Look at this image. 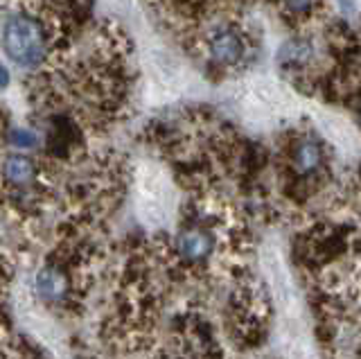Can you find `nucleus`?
I'll list each match as a JSON object with an SVG mask.
<instances>
[{
	"mask_svg": "<svg viewBox=\"0 0 361 359\" xmlns=\"http://www.w3.org/2000/svg\"><path fill=\"white\" fill-rule=\"evenodd\" d=\"M206 50L210 54V59L217 66H221V68H233V66H240L244 59L246 41L237 28L224 25L210 32V37L206 39Z\"/></svg>",
	"mask_w": 361,
	"mask_h": 359,
	"instance_id": "obj_2",
	"label": "nucleus"
},
{
	"mask_svg": "<svg viewBox=\"0 0 361 359\" xmlns=\"http://www.w3.org/2000/svg\"><path fill=\"white\" fill-rule=\"evenodd\" d=\"M174 251L183 262L201 264L210 260V255L214 253V238H212V233L203 229H185L178 233Z\"/></svg>",
	"mask_w": 361,
	"mask_h": 359,
	"instance_id": "obj_3",
	"label": "nucleus"
},
{
	"mask_svg": "<svg viewBox=\"0 0 361 359\" xmlns=\"http://www.w3.org/2000/svg\"><path fill=\"white\" fill-rule=\"evenodd\" d=\"M312 52L314 48L307 39H289L278 52V63L285 66V68H300L312 59Z\"/></svg>",
	"mask_w": 361,
	"mask_h": 359,
	"instance_id": "obj_10",
	"label": "nucleus"
},
{
	"mask_svg": "<svg viewBox=\"0 0 361 359\" xmlns=\"http://www.w3.org/2000/svg\"><path fill=\"white\" fill-rule=\"evenodd\" d=\"M264 269H267V276H269V283L274 287V294L278 298V303L285 310H291V305H296V294H293V287H291V278L287 274L285 264L280 262V257L274 253H267L262 257Z\"/></svg>",
	"mask_w": 361,
	"mask_h": 359,
	"instance_id": "obj_6",
	"label": "nucleus"
},
{
	"mask_svg": "<svg viewBox=\"0 0 361 359\" xmlns=\"http://www.w3.org/2000/svg\"><path fill=\"white\" fill-rule=\"evenodd\" d=\"M9 142L16 145V147H32V145L37 142V133L25 127H16L9 131Z\"/></svg>",
	"mask_w": 361,
	"mask_h": 359,
	"instance_id": "obj_11",
	"label": "nucleus"
},
{
	"mask_svg": "<svg viewBox=\"0 0 361 359\" xmlns=\"http://www.w3.org/2000/svg\"><path fill=\"white\" fill-rule=\"evenodd\" d=\"M9 82H11V77H9V71L5 68L3 63H0V88L9 86Z\"/></svg>",
	"mask_w": 361,
	"mask_h": 359,
	"instance_id": "obj_12",
	"label": "nucleus"
},
{
	"mask_svg": "<svg viewBox=\"0 0 361 359\" xmlns=\"http://www.w3.org/2000/svg\"><path fill=\"white\" fill-rule=\"evenodd\" d=\"M321 125L325 129V133L330 136L338 147H343L348 152H355L359 147V138H357V133L355 129L348 125L345 120L341 118H336V116H323L321 118Z\"/></svg>",
	"mask_w": 361,
	"mask_h": 359,
	"instance_id": "obj_9",
	"label": "nucleus"
},
{
	"mask_svg": "<svg viewBox=\"0 0 361 359\" xmlns=\"http://www.w3.org/2000/svg\"><path fill=\"white\" fill-rule=\"evenodd\" d=\"M34 285H37V294L41 300L45 303H61L68 294H71V276H68V269L61 267V264H48L43 267L41 272L37 274V280H34Z\"/></svg>",
	"mask_w": 361,
	"mask_h": 359,
	"instance_id": "obj_4",
	"label": "nucleus"
},
{
	"mask_svg": "<svg viewBox=\"0 0 361 359\" xmlns=\"http://www.w3.org/2000/svg\"><path fill=\"white\" fill-rule=\"evenodd\" d=\"M37 176V165L32 159L20 154H11L3 163V178L14 188H23L32 183V178Z\"/></svg>",
	"mask_w": 361,
	"mask_h": 359,
	"instance_id": "obj_8",
	"label": "nucleus"
},
{
	"mask_svg": "<svg viewBox=\"0 0 361 359\" xmlns=\"http://www.w3.org/2000/svg\"><path fill=\"white\" fill-rule=\"evenodd\" d=\"M289 161L293 172L300 174V176H310L316 174L321 170V165L325 161V154L319 140H314L310 136H302L298 140L291 142V150H289Z\"/></svg>",
	"mask_w": 361,
	"mask_h": 359,
	"instance_id": "obj_5",
	"label": "nucleus"
},
{
	"mask_svg": "<svg viewBox=\"0 0 361 359\" xmlns=\"http://www.w3.org/2000/svg\"><path fill=\"white\" fill-rule=\"evenodd\" d=\"M3 50L7 57L34 68L48 57V25L32 14H14L3 28Z\"/></svg>",
	"mask_w": 361,
	"mask_h": 359,
	"instance_id": "obj_1",
	"label": "nucleus"
},
{
	"mask_svg": "<svg viewBox=\"0 0 361 359\" xmlns=\"http://www.w3.org/2000/svg\"><path fill=\"white\" fill-rule=\"evenodd\" d=\"M149 66L152 73L156 75V80L161 82L165 88H178L183 82V71H180V63L165 50H152L149 54Z\"/></svg>",
	"mask_w": 361,
	"mask_h": 359,
	"instance_id": "obj_7",
	"label": "nucleus"
}]
</instances>
